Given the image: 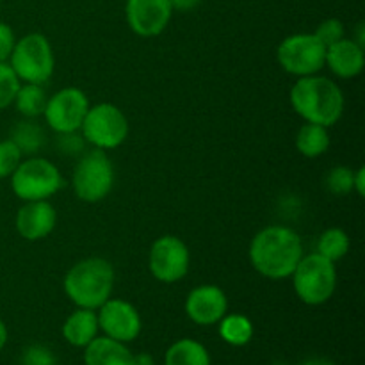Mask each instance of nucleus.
Instances as JSON below:
<instances>
[{
	"label": "nucleus",
	"instance_id": "9",
	"mask_svg": "<svg viewBox=\"0 0 365 365\" xmlns=\"http://www.w3.org/2000/svg\"><path fill=\"white\" fill-rule=\"evenodd\" d=\"M327 46L314 36V32L291 34L277 48V59L282 70L294 77H309L321 73L324 68Z\"/></svg>",
	"mask_w": 365,
	"mask_h": 365
},
{
	"label": "nucleus",
	"instance_id": "13",
	"mask_svg": "<svg viewBox=\"0 0 365 365\" xmlns=\"http://www.w3.org/2000/svg\"><path fill=\"white\" fill-rule=\"evenodd\" d=\"M170 0H125V20L139 38H155L170 25L173 16Z\"/></svg>",
	"mask_w": 365,
	"mask_h": 365
},
{
	"label": "nucleus",
	"instance_id": "8",
	"mask_svg": "<svg viewBox=\"0 0 365 365\" xmlns=\"http://www.w3.org/2000/svg\"><path fill=\"white\" fill-rule=\"evenodd\" d=\"M128 128V120L120 107L109 102H100L89 106L78 132L86 145L109 152L120 148L127 141Z\"/></svg>",
	"mask_w": 365,
	"mask_h": 365
},
{
	"label": "nucleus",
	"instance_id": "6",
	"mask_svg": "<svg viewBox=\"0 0 365 365\" xmlns=\"http://www.w3.org/2000/svg\"><path fill=\"white\" fill-rule=\"evenodd\" d=\"M116 180L114 164L103 150H89L78 157L71 175L75 196L84 203H98L110 195Z\"/></svg>",
	"mask_w": 365,
	"mask_h": 365
},
{
	"label": "nucleus",
	"instance_id": "26",
	"mask_svg": "<svg viewBox=\"0 0 365 365\" xmlns=\"http://www.w3.org/2000/svg\"><path fill=\"white\" fill-rule=\"evenodd\" d=\"M20 84V78L16 77L9 63H0V110L13 106Z\"/></svg>",
	"mask_w": 365,
	"mask_h": 365
},
{
	"label": "nucleus",
	"instance_id": "37",
	"mask_svg": "<svg viewBox=\"0 0 365 365\" xmlns=\"http://www.w3.org/2000/svg\"><path fill=\"white\" fill-rule=\"evenodd\" d=\"M0 4H2V0H0Z\"/></svg>",
	"mask_w": 365,
	"mask_h": 365
},
{
	"label": "nucleus",
	"instance_id": "25",
	"mask_svg": "<svg viewBox=\"0 0 365 365\" xmlns=\"http://www.w3.org/2000/svg\"><path fill=\"white\" fill-rule=\"evenodd\" d=\"M353 177L355 170L348 166H335L324 177V187L334 196H346L353 192Z\"/></svg>",
	"mask_w": 365,
	"mask_h": 365
},
{
	"label": "nucleus",
	"instance_id": "4",
	"mask_svg": "<svg viewBox=\"0 0 365 365\" xmlns=\"http://www.w3.org/2000/svg\"><path fill=\"white\" fill-rule=\"evenodd\" d=\"M11 189L21 202L50 200L63 189L64 178L52 160L39 155L21 159L11 175Z\"/></svg>",
	"mask_w": 365,
	"mask_h": 365
},
{
	"label": "nucleus",
	"instance_id": "5",
	"mask_svg": "<svg viewBox=\"0 0 365 365\" xmlns=\"http://www.w3.org/2000/svg\"><path fill=\"white\" fill-rule=\"evenodd\" d=\"M291 280L296 296L305 305L319 307L330 302L337 291V267L319 253H305L291 274Z\"/></svg>",
	"mask_w": 365,
	"mask_h": 365
},
{
	"label": "nucleus",
	"instance_id": "27",
	"mask_svg": "<svg viewBox=\"0 0 365 365\" xmlns=\"http://www.w3.org/2000/svg\"><path fill=\"white\" fill-rule=\"evenodd\" d=\"M21 159H24V153L11 139L0 141V180L9 178L18 168V164L21 163Z\"/></svg>",
	"mask_w": 365,
	"mask_h": 365
},
{
	"label": "nucleus",
	"instance_id": "17",
	"mask_svg": "<svg viewBox=\"0 0 365 365\" xmlns=\"http://www.w3.org/2000/svg\"><path fill=\"white\" fill-rule=\"evenodd\" d=\"M86 365H134V353L127 344L110 337H96L84 348Z\"/></svg>",
	"mask_w": 365,
	"mask_h": 365
},
{
	"label": "nucleus",
	"instance_id": "23",
	"mask_svg": "<svg viewBox=\"0 0 365 365\" xmlns=\"http://www.w3.org/2000/svg\"><path fill=\"white\" fill-rule=\"evenodd\" d=\"M349 248H351V239L346 230L339 227L327 228L316 241V253L334 264L344 259L349 253Z\"/></svg>",
	"mask_w": 365,
	"mask_h": 365
},
{
	"label": "nucleus",
	"instance_id": "11",
	"mask_svg": "<svg viewBox=\"0 0 365 365\" xmlns=\"http://www.w3.org/2000/svg\"><path fill=\"white\" fill-rule=\"evenodd\" d=\"M89 106L88 95L81 88L70 86L48 96L43 118L56 134H71L81 130Z\"/></svg>",
	"mask_w": 365,
	"mask_h": 365
},
{
	"label": "nucleus",
	"instance_id": "16",
	"mask_svg": "<svg viewBox=\"0 0 365 365\" xmlns=\"http://www.w3.org/2000/svg\"><path fill=\"white\" fill-rule=\"evenodd\" d=\"M365 50L362 45L351 38H342L341 41L327 46L324 68L339 78H355L364 71Z\"/></svg>",
	"mask_w": 365,
	"mask_h": 365
},
{
	"label": "nucleus",
	"instance_id": "12",
	"mask_svg": "<svg viewBox=\"0 0 365 365\" xmlns=\"http://www.w3.org/2000/svg\"><path fill=\"white\" fill-rule=\"evenodd\" d=\"M96 317H98L100 331H103L106 337L123 344L135 341L141 334V316L138 309L125 299L109 298L100 309H96Z\"/></svg>",
	"mask_w": 365,
	"mask_h": 365
},
{
	"label": "nucleus",
	"instance_id": "7",
	"mask_svg": "<svg viewBox=\"0 0 365 365\" xmlns=\"http://www.w3.org/2000/svg\"><path fill=\"white\" fill-rule=\"evenodd\" d=\"M9 66L20 78L29 84H45L56 70V56L50 39L41 32H31L16 39Z\"/></svg>",
	"mask_w": 365,
	"mask_h": 365
},
{
	"label": "nucleus",
	"instance_id": "30",
	"mask_svg": "<svg viewBox=\"0 0 365 365\" xmlns=\"http://www.w3.org/2000/svg\"><path fill=\"white\" fill-rule=\"evenodd\" d=\"M86 141L81 132H71V134H57V148L64 155H78L84 148Z\"/></svg>",
	"mask_w": 365,
	"mask_h": 365
},
{
	"label": "nucleus",
	"instance_id": "3",
	"mask_svg": "<svg viewBox=\"0 0 365 365\" xmlns=\"http://www.w3.org/2000/svg\"><path fill=\"white\" fill-rule=\"evenodd\" d=\"M116 273L103 257H86L66 271L63 289L77 309L96 310L113 296Z\"/></svg>",
	"mask_w": 365,
	"mask_h": 365
},
{
	"label": "nucleus",
	"instance_id": "20",
	"mask_svg": "<svg viewBox=\"0 0 365 365\" xmlns=\"http://www.w3.org/2000/svg\"><path fill=\"white\" fill-rule=\"evenodd\" d=\"M164 365H210V355L202 342L185 337L168 348Z\"/></svg>",
	"mask_w": 365,
	"mask_h": 365
},
{
	"label": "nucleus",
	"instance_id": "31",
	"mask_svg": "<svg viewBox=\"0 0 365 365\" xmlns=\"http://www.w3.org/2000/svg\"><path fill=\"white\" fill-rule=\"evenodd\" d=\"M14 43H16V36L11 29L9 24L0 21V63H7L13 53Z\"/></svg>",
	"mask_w": 365,
	"mask_h": 365
},
{
	"label": "nucleus",
	"instance_id": "19",
	"mask_svg": "<svg viewBox=\"0 0 365 365\" xmlns=\"http://www.w3.org/2000/svg\"><path fill=\"white\" fill-rule=\"evenodd\" d=\"M296 148L307 159H317L323 157L330 150L331 139L328 127L317 123H303L296 134Z\"/></svg>",
	"mask_w": 365,
	"mask_h": 365
},
{
	"label": "nucleus",
	"instance_id": "1",
	"mask_svg": "<svg viewBox=\"0 0 365 365\" xmlns=\"http://www.w3.org/2000/svg\"><path fill=\"white\" fill-rule=\"evenodd\" d=\"M305 255L298 232L284 225H269L253 235L248 257L252 267L267 280L291 278Z\"/></svg>",
	"mask_w": 365,
	"mask_h": 365
},
{
	"label": "nucleus",
	"instance_id": "21",
	"mask_svg": "<svg viewBox=\"0 0 365 365\" xmlns=\"http://www.w3.org/2000/svg\"><path fill=\"white\" fill-rule=\"evenodd\" d=\"M217 331H220V337L223 339L227 344L235 346V348H241L246 346L253 339V323L250 317H246L245 314H225L221 317V321L217 323Z\"/></svg>",
	"mask_w": 365,
	"mask_h": 365
},
{
	"label": "nucleus",
	"instance_id": "15",
	"mask_svg": "<svg viewBox=\"0 0 365 365\" xmlns=\"http://www.w3.org/2000/svg\"><path fill=\"white\" fill-rule=\"evenodd\" d=\"M56 225L57 212L50 200L24 202V205L18 209L16 217H14L16 232L20 234V237H24L29 242L46 239L53 232Z\"/></svg>",
	"mask_w": 365,
	"mask_h": 365
},
{
	"label": "nucleus",
	"instance_id": "2",
	"mask_svg": "<svg viewBox=\"0 0 365 365\" xmlns=\"http://www.w3.org/2000/svg\"><path fill=\"white\" fill-rule=\"evenodd\" d=\"M291 107L303 121L334 127L344 114L346 100L341 86L324 75L299 77L289 93Z\"/></svg>",
	"mask_w": 365,
	"mask_h": 365
},
{
	"label": "nucleus",
	"instance_id": "29",
	"mask_svg": "<svg viewBox=\"0 0 365 365\" xmlns=\"http://www.w3.org/2000/svg\"><path fill=\"white\" fill-rule=\"evenodd\" d=\"M24 365H56V356L45 346L34 344L25 349Z\"/></svg>",
	"mask_w": 365,
	"mask_h": 365
},
{
	"label": "nucleus",
	"instance_id": "24",
	"mask_svg": "<svg viewBox=\"0 0 365 365\" xmlns=\"http://www.w3.org/2000/svg\"><path fill=\"white\" fill-rule=\"evenodd\" d=\"M11 141L20 148V152L24 153V157L36 155L39 150L45 146L46 135L45 130L39 127L38 123H34L32 120H25L16 123V127L13 128V134H11Z\"/></svg>",
	"mask_w": 365,
	"mask_h": 365
},
{
	"label": "nucleus",
	"instance_id": "34",
	"mask_svg": "<svg viewBox=\"0 0 365 365\" xmlns=\"http://www.w3.org/2000/svg\"><path fill=\"white\" fill-rule=\"evenodd\" d=\"M134 365H153L152 355H148V353H138V355H134Z\"/></svg>",
	"mask_w": 365,
	"mask_h": 365
},
{
	"label": "nucleus",
	"instance_id": "28",
	"mask_svg": "<svg viewBox=\"0 0 365 365\" xmlns=\"http://www.w3.org/2000/svg\"><path fill=\"white\" fill-rule=\"evenodd\" d=\"M314 36L323 43L324 46H330L334 43L341 41L342 38H346V29L339 18H327V20L321 21L317 25V29L314 31Z\"/></svg>",
	"mask_w": 365,
	"mask_h": 365
},
{
	"label": "nucleus",
	"instance_id": "18",
	"mask_svg": "<svg viewBox=\"0 0 365 365\" xmlns=\"http://www.w3.org/2000/svg\"><path fill=\"white\" fill-rule=\"evenodd\" d=\"M98 317L96 310L77 309L63 323V337L73 348H86L93 339L98 337Z\"/></svg>",
	"mask_w": 365,
	"mask_h": 365
},
{
	"label": "nucleus",
	"instance_id": "10",
	"mask_svg": "<svg viewBox=\"0 0 365 365\" xmlns=\"http://www.w3.org/2000/svg\"><path fill=\"white\" fill-rule=\"evenodd\" d=\"M191 267V252L177 235H160L150 246L148 269L160 284H177L187 277Z\"/></svg>",
	"mask_w": 365,
	"mask_h": 365
},
{
	"label": "nucleus",
	"instance_id": "36",
	"mask_svg": "<svg viewBox=\"0 0 365 365\" xmlns=\"http://www.w3.org/2000/svg\"><path fill=\"white\" fill-rule=\"evenodd\" d=\"M299 365H335L331 360L328 359H321V356H316V359H309L305 362H302Z\"/></svg>",
	"mask_w": 365,
	"mask_h": 365
},
{
	"label": "nucleus",
	"instance_id": "35",
	"mask_svg": "<svg viewBox=\"0 0 365 365\" xmlns=\"http://www.w3.org/2000/svg\"><path fill=\"white\" fill-rule=\"evenodd\" d=\"M7 339H9V331H7L6 323H4L2 317H0V351H2L4 346L7 344Z\"/></svg>",
	"mask_w": 365,
	"mask_h": 365
},
{
	"label": "nucleus",
	"instance_id": "33",
	"mask_svg": "<svg viewBox=\"0 0 365 365\" xmlns=\"http://www.w3.org/2000/svg\"><path fill=\"white\" fill-rule=\"evenodd\" d=\"M353 192L364 198L365 195V170L362 166L355 170V177H353Z\"/></svg>",
	"mask_w": 365,
	"mask_h": 365
},
{
	"label": "nucleus",
	"instance_id": "22",
	"mask_svg": "<svg viewBox=\"0 0 365 365\" xmlns=\"http://www.w3.org/2000/svg\"><path fill=\"white\" fill-rule=\"evenodd\" d=\"M46 100H48V96H46L41 84L21 82L13 103L21 116L27 118V120H34V118L43 116L46 107Z\"/></svg>",
	"mask_w": 365,
	"mask_h": 365
},
{
	"label": "nucleus",
	"instance_id": "32",
	"mask_svg": "<svg viewBox=\"0 0 365 365\" xmlns=\"http://www.w3.org/2000/svg\"><path fill=\"white\" fill-rule=\"evenodd\" d=\"M173 11H180V13H189V11H195L196 7L202 4V0H170Z\"/></svg>",
	"mask_w": 365,
	"mask_h": 365
},
{
	"label": "nucleus",
	"instance_id": "14",
	"mask_svg": "<svg viewBox=\"0 0 365 365\" xmlns=\"http://www.w3.org/2000/svg\"><path fill=\"white\" fill-rule=\"evenodd\" d=\"M228 312V298L221 287L203 284L189 291L185 298V314L198 327H212Z\"/></svg>",
	"mask_w": 365,
	"mask_h": 365
}]
</instances>
